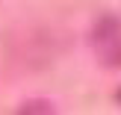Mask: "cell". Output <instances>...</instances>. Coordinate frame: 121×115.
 Returning <instances> with one entry per match:
<instances>
[{
    "mask_svg": "<svg viewBox=\"0 0 121 115\" xmlns=\"http://www.w3.org/2000/svg\"><path fill=\"white\" fill-rule=\"evenodd\" d=\"M92 47L100 62L106 65H121V21L112 15L100 18L92 30Z\"/></svg>",
    "mask_w": 121,
    "mask_h": 115,
    "instance_id": "1",
    "label": "cell"
},
{
    "mask_svg": "<svg viewBox=\"0 0 121 115\" xmlns=\"http://www.w3.org/2000/svg\"><path fill=\"white\" fill-rule=\"evenodd\" d=\"M21 115H53V112H50V106H47V103L35 100V103H27V106H24Z\"/></svg>",
    "mask_w": 121,
    "mask_h": 115,
    "instance_id": "2",
    "label": "cell"
},
{
    "mask_svg": "<svg viewBox=\"0 0 121 115\" xmlns=\"http://www.w3.org/2000/svg\"><path fill=\"white\" fill-rule=\"evenodd\" d=\"M118 100H121V92H118Z\"/></svg>",
    "mask_w": 121,
    "mask_h": 115,
    "instance_id": "3",
    "label": "cell"
}]
</instances>
